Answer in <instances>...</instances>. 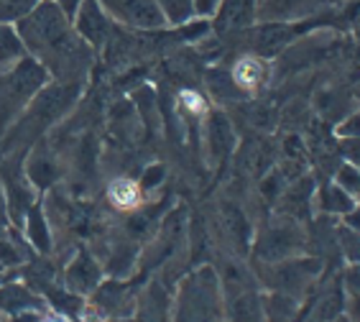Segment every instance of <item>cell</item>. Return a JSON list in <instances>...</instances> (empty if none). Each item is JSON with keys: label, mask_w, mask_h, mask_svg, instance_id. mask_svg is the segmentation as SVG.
Here are the masks:
<instances>
[{"label": "cell", "mask_w": 360, "mask_h": 322, "mask_svg": "<svg viewBox=\"0 0 360 322\" xmlns=\"http://www.w3.org/2000/svg\"><path fill=\"white\" fill-rule=\"evenodd\" d=\"M230 77H233V82H236V87L243 95H253L266 82V77H269V67H266V62L261 56L245 54L233 64Z\"/></svg>", "instance_id": "obj_12"}, {"label": "cell", "mask_w": 360, "mask_h": 322, "mask_svg": "<svg viewBox=\"0 0 360 322\" xmlns=\"http://www.w3.org/2000/svg\"><path fill=\"white\" fill-rule=\"evenodd\" d=\"M258 0H220L217 6V31L220 34H238L248 28L256 18Z\"/></svg>", "instance_id": "obj_11"}, {"label": "cell", "mask_w": 360, "mask_h": 322, "mask_svg": "<svg viewBox=\"0 0 360 322\" xmlns=\"http://www.w3.org/2000/svg\"><path fill=\"white\" fill-rule=\"evenodd\" d=\"M161 179H164V167H161V164H153L151 169H146L143 179H141V184H139L141 192H143V189H153Z\"/></svg>", "instance_id": "obj_22"}, {"label": "cell", "mask_w": 360, "mask_h": 322, "mask_svg": "<svg viewBox=\"0 0 360 322\" xmlns=\"http://www.w3.org/2000/svg\"><path fill=\"white\" fill-rule=\"evenodd\" d=\"M15 231H21L23 240L39 256H49V253L54 251V236H51V225H49V212L44 207V200H36L28 207L26 215H23L21 228H15Z\"/></svg>", "instance_id": "obj_9"}, {"label": "cell", "mask_w": 360, "mask_h": 322, "mask_svg": "<svg viewBox=\"0 0 360 322\" xmlns=\"http://www.w3.org/2000/svg\"><path fill=\"white\" fill-rule=\"evenodd\" d=\"M222 309L220 279L210 266H202L179 284L169 322H222Z\"/></svg>", "instance_id": "obj_2"}, {"label": "cell", "mask_w": 360, "mask_h": 322, "mask_svg": "<svg viewBox=\"0 0 360 322\" xmlns=\"http://www.w3.org/2000/svg\"><path fill=\"white\" fill-rule=\"evenodd\" d=\"M322 207L327 212H347L350 210V197L342 192V187H325L322 189Z\"/></svg>", "instance_id": "obj_20"}, {"label": "cell", "mask_w": 360, "mask_h": 322, "mask_svg": "<svg viewBox=\"0 0 360 322\" xmlns=\"http://www.w3.org/2000/svg\"><path fill=\"white\" fill-rule=\"evenodd\" d=\"M103 281H105V271L100 259H97L90 248H77V253L70 259V264L64 266L62 287L67 292H72V295L90 300V295Z\"/></svg>", "instance_id": "obj_4"}, {"label": "cell", "mask_w": 360, "mask_h": 322, "mask_svg": "<svg viewBox=\"0 0 360 322\" xmlns=\"http://www.w3.org/2000/svg\"><path fill=\"white\" fill-rule=\"evenodd\" d=\"M51 3H56V6L62 8V11L70 15V18H75L77 8H79V3H82V0H51Z\"/></svg>", "instance_id": "obj_25"}, {"label": "cell", "mask_w": 360, "mask_h": 322, "mask_svg": "<svg viewBox=\"0 0 360 322\" xmlns=\"http://www.w3.org/2000/svg\"><path fill=\"white\" fill-rule=\"evenodd\" d=\"M23 172H26L28 182L36 187V192H44V189L54 187L56 179L62 176L59 159H56V154L49 148V143H44V141L39 146H31V154L26 156Z\"/></svg>", "instance_id": "obj_8"}, {"label": "cell", "mask_w": 360, "mask_h": 322, "mask_svg": "<svg viewBox=\"0 0 360 322\" xmlns=\"http://www.w3.org/2000/svg\"><path fill=\"white\" fill-rule=\"evenodd\" d=\"M314 273H317V261L286 259L271 264V276H266V281L278 295L294 297V292H302L309 284Z\"/></svg>", "instance_id": "obj_7"}, {"label": "cell", "mask_w": 360, "mask_h": 322, "mask_svg": "<svg viewBox=\"0 0 360 322\" xmlns=\"http://www.w3.org/2000/svg\"><path fill=\"white\" fill-rule=\"evenodd\" d=\"M0 228H11V215H8V200L3 182H0Z\"/></svg>", "instance_id": "obj_24"}, {"label": "cell", "mask_w": 360, "mask_h": 322, "mask_svg": "<svg viewBox=\"0 0 360 322\" xmlns=\"http://www.w3.org/2000/svg\"><path fill=\"white\" fill-rule=\"evenodd\" d=\"M72 26H75L77 36L92 51H103L105 44L110 41L112 31H115V21L108 15V11L97 0H82L79 3L75 18H72Z\"/></svg>", "instance_id": "obj_6"}, {"label": "cell", "mask_w": 360, "mask_h": 322, "mask_svg": "<svg viewBox=\"0 0 360 322\" xmlns=\"http://www.w3.org/2000/svg\"><path fill=\"white\" fill-rule=\"evenodd\" d=\"M340 131H342V134H347V136H360V112L347 120V123L342 128H340Z\"/></svg>", "instance_id": "obj_26"}, {"label": "cell", "mask_w": 360, "mask_h": 322, "mask_svg": "<svg viewBox=\"0 0 360 322\" xmlns=\"http://www.w3.org/2000/svg\"><path fill=\"white\" fill-rule=\"evenodd\" d=\"M360 184V176L355 174L353 169L345 167L342 172H340V187H345V189H355Z\"/></svg>", "instance_id": "obj_23"}, {"label": "cell", "mask_w": 360, "mask_h": 322, "mask_svg": "<svg viewBox=\"0 0 360 322\" xmlns=\"http://www.w3.org/2000/svg\"><path fill=\"white\" fill-rule=\"evenodd\" d=\"M302 243H304V238H302V231L297 228V223L289 217H278L258 236L256 253L258 259L269 261V264H278V261L294 259V253L302 248Z\"/></svg>", "instance_id": "obj_3"}, {"label": "cell", "mask_w": 360, "mask_h": 322, "mask_svg": "<svg viewBox=\"0 0 360 322\" xmlns=\"http://www.w3.org/2000/svg\"><path fill=\"white\" fill-rule=\"evenodd\" d=\"M108 11L112 21L123 23L128 28H143L156 31L167 26V15L161 13L156 0H97Z\"/></svg>", "instance_id": "obj_5"}, {"label": "cell", "mask_w": 360, "mask_h": 322, "mask_svg": "<svg viewBox=\"0 0 360 322\" xmlns=\"http://www.w3.org/2000/svg\"><path fill=\"white\" fill-rule=\"evenodd\" d=\"M49 309H26V312H18V315L3 317L0 322H49Z\"/></svg>", "instance_id": "obj_21"}, {"label": "cell", "mask_w": 360, "mask_h": 322, "mask_svg": "<svg viewBox=\"0 0 360 322\" xmlns=\"http://www.w3.org/2000/svg\"><path fill=\"white\" fill-rule=\"evenodd\" d=\"M167 23H184L194 13V0H156Z\"/></svg>", "instance_id": "obj_19"}, {"label": "cell", "mask_w": 360, "mask_h": 322, "mask_svg": "<svg viewBox=\"0 0 360 322\" xmlns=\"http://www.w3.org/2000/svg\"><path fill=\"white\" fill-rule=\"evenodd\" d=\"M141 195H143V192H141L139 182H133V179H128V176L112 179L110 187H108V200H110L112 207L120 212L136 210L141 202Z\"/></svg>", "instance_id": "obj_15"}, {"label": "cell", "mask_w": 360, "mask_h": 322, "mask_svg": "<svg viewBox=\"0 0 360 322\" xmlns=\"http://www.w3.org/2000/svg\"><path fill=\"white\" fill-rule=\"evenodd\" d=\"M207 141H210V151L217 161H222L225 156L233 151L236 146V134H233V126L230 120L222 115V112H212L207 120Z\"/></svg>", "instance_id": "obj_14"}, {"label": "cell", "mask_w": 360, "mask_h": 322, "mask_svg": "<svg viewBox=\"0 0 360 322\" xmlns=\"http://www.w3.org/2000/svg\"><path fill=\"white\" fill-rule=\"evenodd\" d=\"M41 0H0V23L15 26L23 15H28Z\"/></svg>", "instance_id": "obj_18"}, {"label": "cell", "mask_w": 360, "mask_h": 322, "mask_svg": "<svg viewBox=\"0 0 360 322\" xmlns=\"http://www.w3.org/2000/svg\"><path fill=\"white\" fill-rule=\"evenodd\" d=\"M347 223L353 225V231H358V233H360V210H358V212H353V215H347Z\"/></svg>", "instance_id": "obj_27"}, {"label": "cell", "mask_w": 360, "mask_h": 322, "mask_svg": "<svg viewBox=\"0 0 360 322\" xmlns=\"http://www.w3.org/2000/svg\"><path fill=\"white\" fill-rule=\"evenodd\" d=\"M172 312V302L161 292L159 284H153L133 304V322H167Z\"/></svg>", "instance_id": "obj_13"}, {"label": "cell", "mask_w": 360, "mask_h": 322, "mask_svg": "<svg viewBox=\"0 0 360 322\" xmlns=\"http://www.w3.org/2000/svg\"><path fill=\"white\" fill-rule=\"evenodd\" d=\"M26 309H49V304L36 289H31L23 281L8 279L6 284H0V320L26 312Z\"/></svg>", "instance_id": "obj_10"}, {"label": "cell", "mask_w": 360, "mask_h": 322, "mask_svg": "<svg viewBox=\"0 0 360 322\" xmlns=\"http://www.w3.org/2000/svg\"><path fill=\"white\" fill-rule=\"evenodd\" d=\"M312 6V0H258L256 11H261L266 21H286L291 15L307 13V8Z\"/></svg>", "instance_id": "obj_16"}, {"label": "cell", "mask_w": 360, "mask_h": 322, "mask_svg": "<svg viewBox=\"0 0 360 322\" xmlns=\"http://www.w3.org/2000/svg\"><path fill=\"white\" fill-rule=\"evenodd\" d=\"M82 87L84 84L64 82L44 84L13 123V131L8 134V143H11L8 148H28V141L46 134V128H51L56 120H62L72 110V105L82 95Z\"/></svg>", "instance_id": "obj_1"}, {"label": "cell", "mask_w": 360, "mask_h": 322, "mask_svg": "<svg viewBox=\"0 0 360 322\" xmlns=\"http://www.w3.org/2000/svg\"><path fill=\"white\" fill-rule=\"evenodd\" d=\"M21 56H26V49H23L15 28L0 23V72H8Z\"/></svg>", "instance_id": "obj_17"}]
</instances>
